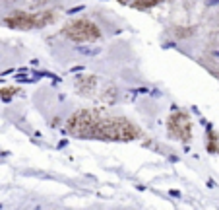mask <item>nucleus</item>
<instances>
[{
	"instance_id": "nucleus-7",
	"label": "nucleus",
	"mask_w": 219,
	"mask_h": 210,
	"mask_svg": "<svg viewBox=\"0 0 219 210\" xmlns=\"http://www.w3.org/2000/svg\"><path fill=\"white\" fill-rule=\"evenodd\" d=\"M207 150L210 152H219V140H217V136L211 132H207Z\"/></svg>"
},
{
	"instance_id": "nucleus-3",
	"label": "nucleus",
	"mask_w": 219,
	"mask_h": 210,
	"mask_svg": "<svg viewBox=\"0 0 219 210\" xmlns=\"http://www.w3.org/2000/svg\"><path fill=\"white\" fill-rule=\"evenodd\" d=\"M60 35L72 43H97L103 39V29L95 20L87 16L72 18L60 27Z\"/></svg>"
},
{
	"instance_id": "nucleus-4",
	"label": "nucleus",
	"mask_w": 219,
	"mask_h": 210,
	"mask_svg": "<svg viewBox=\"0 0 219 210\" xmlns=\"http://www.w3.org/2000/svg\"><path fill=\"white\" fill-rule=\"evenodd\" d=\"M99 76L95 74H79L76 78V92L82 97L87 99H99L101 103H115L118 93H116L115 86H99Z\"/></svg>"
},
{
	"instance_id": "nucleus-5",
	"label": "nucleus",
	"mask_w": 219,
	"mask_h": 210,
	"mask_svg": "<svg viewBox=\"0 0 219 210\" xmlns=\"http://www.w3.org/2000/svg\"><path fill=\"white\" fill-rule=\"evenodd\" d=\"M167 134L177 142L188 144L194 136V123H192L190 113L184 109H175L167 117Z\"/></svg>"
},
{
	"instance_id": "nucleus-2",
	"label": "nucleus",
	"mask_w": 219,
	"mask_h": 210,
	"mask_svg": "<svg viewBox=\"0 0 219 210\" xmlns=\"http://www.w3.org/2000/svg\"><path fill=\"white\" fill-rule=\"evenodd\" d=\"M60 20V12L52 8L45 10H37V12H29V10H12L6 18L4 24L12 29H21V31H29V29H43L47 25H52Z\"/></svg>"
},
{
	"instance_id": "nucleus-1",
	"label": "nucleus",
	"mask_w": 219,
	"mask_h": 210,
	"mask_svg": "<svg viewBox=\"0 0 219 210\" xmlns=\"http://www.w3.org/2000/svg\"><path fill=\"white\" fill-rule=\"evenodd\" d=\"M66 130L76 138L109 142H134L146 138L142 127L128 117L115 115L103 107H83L74 111L66 121Z\"/></svg>"
},
{
	"instance_id": "nucleus-6",
	"label": "nucleus",
	"mask_w": 219,
	"mask_h": 210,
	"mask_svg": "<svg viewBox=\"0 0 219 210\" xmlns=\"http://www.w3.org/2000/svg\"><path fill=\"white\" fill-rule=\"evenodd\" d=\"M19 90L18 88H14V86H8V88H4V90H0V99H4V101H10L16 93H18Z\"/></svg>"
}]
</instances>
